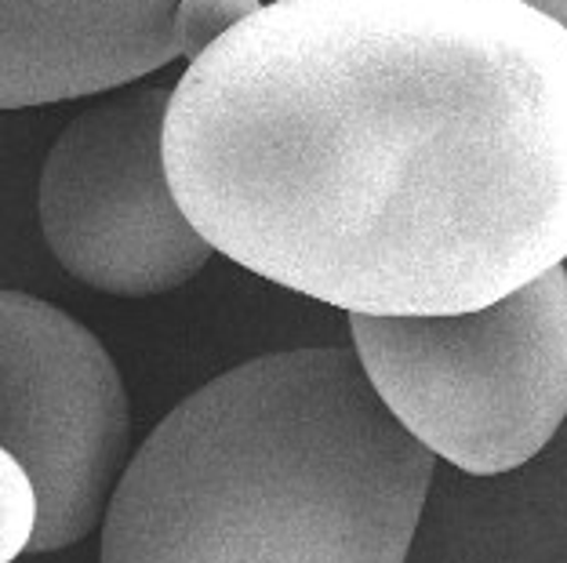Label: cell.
Instances as JSON below:
<instances>
[{"mask_svg": "<svg viewBox=\"0 0 567 563\" xmlns=\"http://www.w3.org/2000/svg\"><path fill=\"white\" fill-rule=\"evenodd\" d=\"M175 84H153L81 113L51 146L37 211L51 254L87 288L146 299L212 262L167 168Z\"/></svg>", "mask_w": 567, "mask_h": 563, "instance_id": "cell-4", "label": "cell"}, {"mask_svg": "<svg viewBox=\"0 0 567 563\" xmlns=\"http://www.w3.org/2000/svg\"><path fill=\"white\" fill-rule=\"evenodd\" d=\"M167 168L218 254L346 313L567 259V30L524 0H274L189 62Z\"/></svg>", "mask_w": 567, "mask_h": 563, "instance_id": "cell-1", "label": "cell"}, {"mask_svg": "<svg viewBox=\"0 0 567 563\" xmlns=\"http://www.w3.org/2000/svg\"><path fill=\"white\" fill-rule=\"evenodd\" d=\"M0 331V440L41 494L30 553H55L95 531L124 477L127 393L106 345L51 302L4 291Z\"/></svg>", "mask_w": 567, "mask_h": 563, "instance_id": "cell-5", "label": "cell"}, {"mask_svg": "<svg viewBox=\"0 0 567 563\" xmlns=\"http://www.w3.org/2000/svg\"><path fill=\"white\" fill-rule=\"evenodd\" d=\"M186 0H4V110L124 87L186 55ZM189 59V55H186Z\"/></svg>", "mask_w": 567, "mask_h": 563, "instance_id": "cell-6", "label": "cell"}, {"mask_svg": "<svg viewBox=\"0 0 567 563\" xmlns=\"http://www.w3.org/2000/svg\"><path fill=\"white\" fill-rule=\"evenodd\" d=\"M0 480H4V539H0V563L19 560L33 545L41 523V494L33 477L16 455L0 451Z\"/></svg>", "mask_w": 567, "mask_h": 563, "instance_id": "cell-7", "label": "cell"}, {"mask_svg": "<svg viewBox=\"0 0 567 563\" xmlns=\"http://www.w3.org/2000/svg\"><path fill=\"white\" fill-rule=\"evenodd\" d=\"M353 350L396 421L473 477L527 466L567 418V270L466 313H350Z\"/></svg>", "mask_w": 567, "mask_h": 563, "instance_id": "cell-3", "label": "cell"}, {"mask_svg": "<svg viewBox=\"0 0 567 563\" xmlns=\"http://www.w3.org/2000/svg\"><path fill=\"white\" fill-rule=\"evenodd\" d=\"M524 4L535 8V11H543V15H549V19H557L567 30V0H524Z\"/></svg>", "mask_w": 567, "mask_h": 563, "instance_id": "cell-8", "label": "cell"}, {"mask_svg": "<svg viewBox=\"0 0 567 563\" xmlns=\"http://www.w3.org/2000/svg\"><path fill=\"white\" fill-rule=\"evenodd\" d=\"M433 462L357 350L255 356L142 440L102 563H404Z\"/></svg>", "mask_w": 567, "mask_h": 563, "instance_id": "cell-2", "label": "cell"}]
</instances>
